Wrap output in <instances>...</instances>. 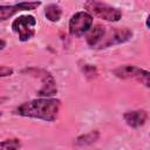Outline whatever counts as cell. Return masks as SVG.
Returning a JSON list of instances; mask_svg holds the SVG:
<instances>
[{"mask_svg":"<svg viewBox=\"0 0 150 150\" xmlns=\"http://www.w3.org/2000/svg\"><path fill=\"white\" fill-rule=\"evenodd\" d=\"M60 105L61 102L56 98H36L29 102H25L18 108H15L14 114L52 122L56 120Z\"/></svg>","mask_w":150,"mask_h":150,"instance_id":"6da1fadb","label":"cell"},{"mask_svg":"<svg viewBox=\"0 0 150 150\" xmlns=\"http://www.w3.org/2000/svg\"><path fill=\"white\" fill-rule=\"evenodd\" d=\"M84 8H87L94 15L101 19H104L107 21L116 22L122 16V12L120 9L111 7L104 2H100V1H87L84 4Z\"/></svg>","mask_w":150,"mask_h":150,"instance_id":"7a4b0ae2","label":"cell"},{"mask_svg":"<svg viewBox=\"0 0 150 150\" xmlns=\"http://www.w3.org/2000/svg\"><path fill=\"white\" fill-rule=\"evenodd\" d=\"M35 25L36 20L33 15H21L13 21L12 28L15 33H18L21 41H28L35 34Z\"/></svg>","mask_w":150,"mask_h":150,"instance_id":"3957f363","label":"cell"},{"mask_svg":"<svg viewBox=\"0 0 150 150\" xmlns=\"http://www.w3.org/2000/svg\"><path fill=\"white\" fill-rule=\"evenodd\" d=\"M93 25V16L88 12H77L69 20V32L74 36H82L89 32Z\"/></svg>","mask_w":150,"mask_h":150,"instance_id":"277c9868","label":"cell"},{"mask_svg":"<svg viewBox=\"0 0 150 150\" xmlns=\"http://www.w3.org/2000/svg\"><path fill=\"white\" fill-rule=\"evenodd\" d=\"M114 74L120 79H137L138 81L143 82L146 87H149V71L141 69L136 66H122L114 70Z\"/></svg>","mask_w":150,"mask_h":150,"instance_id":"5b68a950","label":"cell"},{"mask_svg":"<svg viewBox=\"0 0 150 150\" xmlns=\"http://www.w3.org/2000/svg\"><path fill=\"white\" fill-rule=\"evenodd\" d=\"M132 36V32L128 28H121V29H114L110 32L108 38H105V41H103L100 45V48H105L111 45H117L128 41Z\"/></svg>","mask_w":150,"mask_h":150,"instance_id":"8992f818","label":"cell"},{"mask_svg":"<svg viewBox=\"0 0 150 150\" xmlns=\"http://www.w3.org/2000/svg\"><path fill=\"white\" fill-rule=\"evenodd\" d=\"M124 121L127 122L128 125L132 128H138L143 125L148 118V114L144 110H136V111H129L123 115Z\"/></svg>","mask_w":150,"mask_h":150,"instance_id":"52a82bcc","label":"cell"},{"mask_svg":"<svg viewBox=\"0 0 150 150\" xmlns=\"http://www.w3.org/2000/svg\"><path fill=\"white\" fill-rule=\"evenodd\" d=\"M104 35H105V29H104V27H102V26H100V25L94 26V27L89 30V33H88V35H87V43H88L89 46H91V47L100 46V43L102 42Z\"/></svg>","mask_w":150,"mask_h":150,"instance_id":"ba28073f","label":"cell"},{"mask_svg":"<svg viewBox=\"0 0 150 150\" xmlns=\"http://www.w3.org/2000/svg\"><path fill=\"white\" fill-rule=\"evenodd\" d=\"M56 86L54 82L53 76L49 73L45 71V76H43V86L42 88L39 90V95L40 96H52L54 94H56Z\"/></svg>","mask_w":150,"mask_h":150,"instance_id":"9c48e42d","label":"cell"},{"mask_svg":"<svg viewBox=\"0 0 150 150\" xmlns=\"http://www.w3.org/2000/svg\"><path fill=\"white\" fill-rule=\"evenodd\" d=\"M61 14H62L61 8H60L57 5H55V4H50V5H48V6L46 7L45 15H46V18H47L49 21H52V22L59 21L60 18H61Z\"/></svg>","mask_w":150,"mask_h":150,"instance_id":"30bf717a","label":"cell"},{"mask_svg":"<svg viewBox=\"0 0 150 150\" xmlns=\"http://www.w3.org/2000/svg\"><path fill=\"white\" fill-rule=\"evenodd\" d=\"M19 11L20 9H19L18 5H13V6H0V21H5V20L9 19L11 16H13Z\"/></svg>","mask_w":150,"mask_h":150,"instance_id":"8fae6325","label":"cell"},{"mask_svg":"<svg viewBox=\"0 0 150 150\" xmlns=\"http://www.w3.org/2000/svg\"><path fill=\"white\" fill-rule=\"evenodd\" d=\"M98 137V132L97 131H93V132H89L87 135H83L81 137H79L76 139V144L77 145H87V144H90L93 142H95Z\"/></svg>","mask_w":150,"mask_h":150,"instance_id":"7c38bea8","label":"cell"},{"mask_svg":"<svg viewBox=\"0 0 150 150\" xmlns=\"http://www.w3.org/2000/svg\"><path fill=\"white\" fill-rule=\"evenodd\" d=\"M19 148H20V141L16 138L5 139L0 142V150H19Z\"/></svg>","mask_w":150,"mask_h":150,"instance_id":"4fadbf2b","label":"cell"},{"mask_svg":"<svg viewBox=\"0 0 150 150\" xmlns=\"http://www.w3.org/2000/svg\"><path fill=\"white\" fill-rule=\"evenodd\" d=\"M20 11H27V9H35L36 7H39L41 5L40 1H35V2H19L16 4Z\"/></svg>","mask_w":150,"mask_h":150,"instance_id":"5bb4252c","label":"cell"},{"mask_svg":"<svg viewBox=\"0 0 150 150\" xmlns=\"http://www.w3.org/2000/svg\"><path fill=\"white\" fill-rule=\"evenodd\" d=\"M13 74V69L9 67H5V66H0V77L4 76H9Z\"/></svg>","mask_w":150,"mask_h":150,"instance_id":"9a60e30c","label":"cell"},{"mask_svg":"<svg viewBox=\"0 0 150 150\" xmlns=\"http://www.w3.org/2000/svg\"><path fill=\"white\" fill-rule=\"evenodd\" d=\"M5 46H6V42H5L4 40H0V50H1V49H4V48H5Z\"/></svg>","mask_w":150,"mask_h":150,"instance_id":"2e32d148","label":"cell"},{"mask_svg":"<svg viewBox=\"0 0 150 150\" xmlns=\"http://www.w3.org/2000/svg\"><path fill=\"white\" fill-rule=\"evenodd\" d=\"M1 115H2V112H1V111H0V117H1Z\"/></svg>","mask_w":150,"mask_h":150,"instance_id":"e0dca14e","label":"cell"},{"mask_svg":"<svg viewBox=\"0 0 150 150\" xmlns=\"http://www.w3.org/2000/svg\"><path fill=\"white\" fill-rule=\"evenodd\" d=\"M1 101H2V100H0V103H1Z\"/></svg>","mask_w":150,"mask_h":150,"instance_id":"ac0fdd59","label":"cell"}]
</instances>
